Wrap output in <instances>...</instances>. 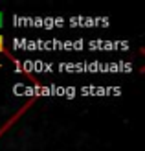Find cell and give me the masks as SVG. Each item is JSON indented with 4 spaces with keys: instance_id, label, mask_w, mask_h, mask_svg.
<instances>
[{
    "instance_id": "6da1fadb",
    "label": "cell",
    "mask_w": 145,
    "mask_h": 151,
    "mask_svg": "<svg viewBox=\"0 0 145 151\" xmlns=\"http://www.w3.org/2000/svg\"><path fill=\"white\" fill-rule=\"evenodd\" d=\"M6 50V44H4V39H2V35H0V52H4Z\"/></svg>"
},
{
    "instance_id": "7a4b0ae2",
    "label": "cell",
    "mask_w": 145,
    "mask_h": 151,
    "mask_svg": "<svg viewBox=\"0 0 145 151\" xmlns=\"http://www.w3.org/2000/svg\"><path fill=\"white\" fill-rule=\"evenodd\" d=\"M2 24H4V15L0 13V28H2Z\"/></svg>"
}]
</instances>
